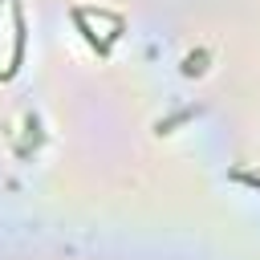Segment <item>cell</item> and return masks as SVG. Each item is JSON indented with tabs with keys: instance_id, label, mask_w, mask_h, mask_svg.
I'll return each mask as SVG.
<instances>
[{
	"instance_id": "1",
	"label": "cell",
	"mask_w": 260,
	"mask_h": 260,
	"mask_svg": "<svg viewBox=\"0 0 260 260\" xmlns=\"http://www.w3.org/2000/svg\"><path fill=\"white\" fill-rule=\"evenodd\" d=\"M195 114H199V110H195V106H187V110H179V114H171V118H162V122H158L154 130H158V134H171L175 126H183V122H191Z\"/></svg>"
},
{
	"instance_id": "2",
	"label": "cell",
	"mask_w": 260,
	"mask_h": 260,
	"mask_svg": "<svg viewBox=\"0 0 260 260\" xmlns=\"http://www.w3.org/2000/svg\"><path fill=\"white\" fill-rule=\"evenodd\" d=\"M203 69H207V49H195V53L183 57V73H187V77H195V73H203Z\"/></svg>"
},
{
	"instance_id": "3",
	"label": "cell",
	"mask_w": 260,
	"mask_h": 260,
	"mask_svg": "<svg viewBox=\"0 0 260 260\" xmlns=\"http://www.w3.org/2000/svg\"><path fill=\"white\" fill-rule=\"evenodd\" d=\"M232 179L244 183V187H252V191H260V175L256 171H232Z\"/></svg>"
}]
</instances>
